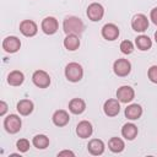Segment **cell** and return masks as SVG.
<instances>
[{
	"mask_svg": "<svg viewBox=\"0 0 157 157\" xmlns=\"http://www.w3.org/2000/svg\"><path fill=\"white\" fill-rule=\"evenodd\" d=\"M63 29L66 34H81L85 29V25L81 18L76 16H69L63 22Z\"/></svg>",
	"mask_w": 157,
	"mask_h": 157,
	"instance_id": "1",
	"label": "cell"
},
{
	"mask_svg": "<svg viewBox=\"0 0 157 157\" xmlns=\"http://www.w3.org/2000/svg\"><path fill=\"white\" fill-rule=\"evenodd\" d=\"M65 76L70 82H78L83 76V69L78 63H69L65 67Z\"/></svg>",
	"mask_w": 157,
	"mask_h": 157,
	"instance_id": "2",
	"label": "cell"
},
{
	"mask_svg": "<svg viewBox=\"0 0 157 157\" xmlns=\"http://www.w3.org/2000/svg\"><path fill=\"white\" fill-rule=\"evenodd\" d=\"M21 125H22V121H21V118L16 114H10L5 118L4 120V128L7 132L10 134H16L20 131L21 129Z\"/></svg>",
	"mask_w": 157,
	"mask_h": 157,
	"instance_id": "3",
	"label": "cell"
},
{
	"mask_svg": "<svg viewBox=\"0 0 157 157\" xmlns=\"http://www.w3.org/2000/svg\"><path fill=\"white\" fill-rule=\"evenodd\" d=\"M113 70H114L115 75H118L120 77H124V76H128L130 74L131 64L128 59H118L113 64Z\"/></svg>",
	"mask_w": 157,
	"mask_h": 157,
	"instance_id": "4",
	"label": "cell"
},
{
	"mask_svg": "<svg viewBox=\"0 0 157 157\" xmlns=\"http://www.w3.org/2000/svg\"><path fill=\"white\" fill-rule=\"evenodd\" d=\"M32 81L39 88H47L50 85V76L44 70H37L32 75Z\"/></svg>",
	"mask_w": 157,
	"mask_h": 157,
	"instance_id": "5",
	"label": "cell"
},
{
	"mask_svg": "<svg viewBox=\"0 0 157 157\" xmlns=\"http://www.w3.org/2000/svg\"><path fill=\"white\" fill-rule=\"evenodd\" d=\"M103 15H104V9H103V6L101 4L92 2L91 5H88V7H87V17L91 21H93V22L101 21Z\"/></svg>",
	"mask_w": 157,
	"mask_h": 157,
	"instance_id": "6",
	"label": "cell"
},
{
	"mask_svg": "<svg viewBox=\"0 0 157 157\" xmlns=\"http://www.w3.org/2000/svg\"><path fill=\"white\" fill-rule=\"evenodd\" d=\"M135 97V91L130 86H121L117 91V98L121 103H129L134 99Z\"/></svg>",
	"mask_w": 157,
	"mask_h": 157,
	"instance_id": "7",
	"label": "cell"
},
{
	"mask_svg": "<svg viewBox=\"0 0 157 157\" xmlns=\"http://www.w3.org/2000/svg\"><path fill=\"white\" fill-rule=\"evenodd\" d=\"M131 27L136 32H145L148 28V20L144 13H137L131 20Z\"/></svg>",
	"mask_w": 157,
	"mask_h": 157,
	"instance_id": "8",
	"label": "cell"
},
{
	"mask_svg": "<svg viewBox=\"0 0 157 157\" xmlns=\"http://www.w3.org/2000/svg\"><path fill=\"white\" fill-rule=\"evenodd\" d=\"M38 27L37 23L32 20H23L20 23V32L26 37H33L37 34Z\"/></svg>",
	"mask_w": 157,
	"mask_h": 157,
	"instance_id": "9",
	"label": "cell"
},
{
	"mask_svg": "<svg viewBox=\"0 0 157 157\" xmlns=\"http://www.w3.org/2000/svg\"><path fill=\"white\" fill-rule=\"evenodd\" d=\"M20 48H21V40L15 36L6 37L2 40V49L6 53H16Z\"/></svg>",
	"mask_w": 157,
	"mask_h": 157,
	"instance_id": "10",
	"label": "cell"
},
{
	"mask_svg": "<svg viewBox=\"0 0 157 157\" xmlns=\"http://www.w3.org/2000/svg\"><path fill=\"white\" fill-rule=\"evenodd\" d=\"M40 27H42V31L45 34H54L58 31V28H59V23H58V21H56L55 17L49 16V17H45L42 21Z\"/></svg>",
	"mask_w": 157,
	"mask_h": 157,
	"instance_id": "11",
	"label": "cell"
},
{
	"mask_svg": "<svg viewBox=\"0 0 157 157\" xmlns=\"http://www.w3.org/2000/svg\"><path fill=\"white\" fill-rule=\"evenodd\" d=\"M103 110L105 113V115L108 117H115L119 114L120 112V103L118 99H114V98H110L108 101L104 102V105H103Z\"/></svg>",
	"mask_w": 157,
	"mask_h": 157,
	"instance_id": "12",
	"label": "cell"
},
{
	"mask_svg": "<svg viewBox=\"0 0 157 157\" xmlns=\"http://www.w3.org/2000/svg\"><path fill=\"white\" fill-rule=\"evenodd\" d=\"M102 36L107 40H115L119 37V28L114 23H107L102 28Z\"/></svg>",
	"mask_w": 157,
	"mask_h": 157,
	"instance_id": "13",
	"label": "cell"
},
{
	"mask_svg": "<svg viewBox=\"0 0 157 157\" xmlns=\"http://www.w3.org/2000/svg\"><path fill=\"white\" fill-rule=\"evenodd\" d=\"M93 132V128H92V124L87 120H82L77 124L76 126V134L78 137L81 139H87L92 135Z\"/></svg>",
	"mask_w": 157,
	"mask_h": 157,
	"instance_id": "14",
	"label": "cell"
},
{
	"mask_svg": "<svg viewBox=\"0 0 157 157\" xmlns=\"http://www.w3.org/2000/svg\"><path fill=\"white\" fill-rule=\"evenodd\" d=\"M87 150L91 155L99 156L104 152V142L99 139H92L87 145Z\"/></svg>",
	"mask_w": 157,
	"mask_h": 157,
	"instance_id": "15",
	"label": "cell"
},
{
	"mask_svg": "<svg viewBox=\"0 0 157 157\" xmlns=\"http://www.w3.org/2000/svg\"><path fill=\"white\" fill-rule=\"evenodd\" d=\"M70 120V117H69V113L64 109H59L56 112H54L53 114V123L56 125V126H65Z\"/></svg>",
	"mask_w": 157,
	"mask_h": 157,
	"instance_id": "16",
	"label": "cell"
},
{
	"mask_svg": "<svg viewBox=\"0 0 157 157\" xmlns=\"http://www.w3.org/2000/svg\"><path fill=\"white\" fill-rule=\"evenodd\" d=\"M142 115V108L140 104H130L125 108V117L130 120H137Z\"/></svg>",
	"mask_w": 157,
	"mask_h": 157,
	"instance_id": "17",
	"label": "cell"
},
{
	"mask_svg": "<svg viewBox=\"0 0 157 157\" xmlns=\"http://www.w3.org/2000/svg\"><path fill=\"white\" fill-rule=\"evenodd\" d=\"M69 109L71 113L74 114H81L85 112L86 109V103L83 99L81 98H72L70 102H69Z\"/></svg>",
	"mask_w": 157,
	"mask_h": 157,
	"instance_id": "18",
	"label": "cell"
},
{
	"mask_svg": "<svg viewBox=\"0 0 157 157\" xmlns=\"http://www.w3.org/2000/svg\"><path fill=\"white\" fill-rule=\"evenodd\" d=\"M64 47L70 52L78 49V47H80L78 36L77 34H66V37L64 39Z\"/></svg>",
	"mask_w": 157,
	"mask_h": 157,
	"instance_id": "19",
	"label": "cell"
},
{
	"mask_svg": "<svg viewBox=\"0 0 157 157\" xmlns=\"http://www.w3.org/2000/svg\"><path fill=\"white\" fill-rule=\"evenodd\" d=\"M121 135H123L126 140H129V141L134 140V139L136 137V135H137V126H136L135 124H132V123L125 124V125L121 128Z\"/></svg>",
	"mask_w": 157,
	"mask_h": 157,
	"instance_id": "20",
	"label": "cell"
},
{
	"mask_svg": "<svg viewBox=\"0 0 157 157\" xmlns=\"http://www.w3.org/2000/svg\"><path fill=\"white\" fill-rule=\"evenodd\" d=\"M33 102L29 99H21L17 103V110L21 115H29L33 112Z\"/></svg>",
	"mask_w": 157,
	"mask_h": 157,
	"instance_id": "21",
	"label": "cell"
},
{
	"mask_svg": "<svg viewBox=\"0 0 157 157\" xmlns=\"http://www.w3.org/2000/svg\"><path fill=\"white\" fill-rule=\"evenodd\" d=\"M23 81H25V75L18 70L11 71L7 76V82L11 86H21L23 83Z\"/></svg>",
	"mask_w": 157,
	"mask_h": 157,
	"instance_id": "22",
	"label": "cell"
},
{
	"mask_svg": "<svg viewBox=\"0 0 157 157\" xmlns=\"http://www.w3.org/2000/svg\"><path fill=\"white\" fill-rule=\"evenodd\" d=\"M108 147H109V150H110L112 152L119 153V152H121V151L124 150L125 144H124V141H123L120 137H112V139L108 141Z\"/></svg>",
	"mask_w": 157,
	"mask_h": 157,
	"instance_id": "23",
	"label": "cell"
},
{
	"mask_svg": "<svg viewBox=\"0 0 157 157\" xmlns=\"http://www.w3.org/2000/svg\"><path fill=\"white\" fill-rule=\"evenodd\" d=\"M32 144L34 147L39 148V150H44L49 146V139L48 136L43 135V134H39V135H36L32 140Z\"/></svg>",
	"mask_w": 157,
	"mask_h": 157,
	"instance_id": "24",
	"label": "cell"
},
{
	"mask_svg": "<svg viewBox=\"0 0 157 157\" xmlns=\"http://www.w3.org/2000/svg\"><path fill=\"white\" fill-rule=\"evenodd\" d=\"M135 43H136V47H137L140 50H148V49L152 47V40H151L147 36H144V34L136 37Z\"/></svg>",
	"mask_w": 157,
	"mask_h": 157,
	"instance_id": "25",
	"label": "cell"
},
{
	"mask_svg": "<svg viewBox=\"0 0 157 157\" xmlns=\"http://www.w3.org/2000/svg\"><path fill=\"white\" fill-rule=\"evenodd\" d=\"M120 50L123 54H131L134 52V44L130 40H123L120 43Z\"/></svg>",
	"mask_w": 157,
	"mask_h": 157,
	"instance_id": "26",
	"label": "cell"
},
{
	"mask_svg": "<svg viewBox=\"0 0 157 157\" xmlns=\"http://www.w3.org/2000/svg\"><path fill=\"white\" fill-rule=\"evenodd\" d=\"M16 147L20 152H27L29 148V141L27 139H20L16 142Z\"/></svg>",
	"mask_w": 157,
	"mask_h": 157,
	"instance_id": "27",
	"label": "cell"
},
{
	"mask_svg": "<svg viewBox=\"0 0 157 157\" xmlns=\"http://www.w3.org/2000/svg\"><path fill=\"white\" fill-rule=\"evenodd\" d=\"M147 76H148V78H150L151 82L157 83V65H152V66L148 69Z\"/></svg>",
	"mask_w": 157,
	"mask_h": 157,
	"instance_id": "28",
	"label": "cell"
},
{
	"mask_svg": "<svg viewBox=\"0 0 157 157\" xmlns=\"http://www.w3.org/2000/svg\"><path fill=\"white\" fill-rule=\"evenodd\" d=\"M150 18L152 20V22H153L155 25H157V7H155V9H152V10H151Z\"/></svg>",
	"mask_w": 157,
	"mask_h": 157,
	"instance_id": "29",
	"label": "cell"
},
{
	"mask_svg": "<svg viewBox=\"0 0 157 157\" xmlns=\"http://www.w3.org/2000/svg\"><path fill=\"white\" fill-rule=\"evenodd\" d=\"M0 115L2 117V115H5V113H6V110H7V104L4 102V101H1L0 102Z\"/></svg>",
	"mask_w": 157,
	"mask_h": 157,
	"instance_id": "30",
	"label": "cell"
},
{
	"mask_svg": "<svg viewBox=\"0 0 157 157\" xmlns=\"http://www.w3.org/2000/svg\"><path fill=\"white\" fill-rule=\"evenodd\" d=\"M63 156H71V157H74V156H75V153H74L72 151L65 150V151H61V152H59V153H58V157H63Z\"/></svg>",
	"mask_w": 157,
	"mask_h": 157,
	"instance_id": "31",
	"label": "cell"
},
{
	"mask_svg": "<svg viewBox=\"0 0 157 157\" xmlns=\"http://www.w3.org/2000/svg\"><path fill=\"white\" fill-rule=\"evenodd\" d=\"M155 40H156V43H157V31L155 32Z\"/></svg>",
	"mask_w": 157,
	"mask_h": 157,
	"instance_id": "32",
	"label": "cell"
}]
</instances>
